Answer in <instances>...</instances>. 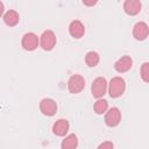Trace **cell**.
Wrapping results in <instances>:
<instances>
[{"label": "cell", "mask_w": 149, "mask_h": 149, "mask_svg": "<svg viewBox=\"0 0 149 149\" xmlns=\"http://www.w3.org/2000/svg\"><path fill=\"white\" fill-rule=\"evenodd\" d=\"M107 91V80L104 77H97L91 85V92L92 95L97 99L102 98Z\"/></svg>", "instance_id": "cell-3"}, {"label": "cell", "mask_w": 149, "mask_h": 149, "mask_svg": "<svg viewBox=\"0 0 149 149\" xmlns=\"http://www.w3.org/2000/svg\"><path fill=\"white\" fill-rule=\"evenodd\" d=\"M141 77L144 83L149 81V63L148 62H144L141 66Z\"/></svg>", "instance_id": "cell-17"}, {"label": "cell", "mask_w": 149, "mask_h": 149, "mask_svg": "<svg viewBox=\"0 0 149 149\" xmlns=\"http://www.w3.org/2000/svg\"><path fill=\"white\" fill-rule=\"evenodd\" d=\"M121 121V112L118 107H112L105 112V123L108 127H116Z\"/></svg>", "instance_id": "cell-6"}, {"label": "cell", "mask_w": 149, "mask_h": 149, "mask_svg": "<svg viewBox=\"0 0 149 149\" xmlns=\"http://www.w3.org/2000/svg\"><path fill=\"white\" fill-rule=\"evenodd\" d=\"M85 87V79L80 74H72L68 80V90L72 94H77L81 92Z\"/></svg>", "instance_id": "cell-4"}, {"label": "cell", "mask_w": 149, "mask_h": 149, "mask_svg": "<svg viewBox=\"0 0 149 149\" xmlns=\"http://www.w3.org/2000/svg\"><path fill=\"white\" fill-rule=\"evenodd\" d=\"M141 8H142V5L140 0H125L123 2V10L126 14L130 16L137 15L141 12Z\"/></svg>", "instance_id": "cell-10"}, {"label": "cell", "mask_w": 149, "mask_h": 149, "mask_svg": "<svg viewBox=\"0 0 149 149\" xmlns=\"http://www.w3.org/2000/svg\"><path fill=\"white\" fill-rule=\"evenodd\" d=\"M21 45L24 50L27 51H33L40 45V37L35 33H26L22 36L21 40Z\"/></svg>", "instance_id": "cell-5"}, {"label": "cell", "mask_w": 149, "mask_h": 149, "mask_svg": "<svg viewBox=\"0 0 149 149\" xmlns=\"http://www.w3.org/2000/svg\"><path fill=\"white\" fill-rule=\"evenodd\" d=\"M98 2V0H83V3L87 7H92Z\"/></svg>", "instance_id": "cell-19"}, {"label": "cell", "mask_w": 149, "mask_h": 149, "mask_svg": "<svg viewBox=\"0 0 149 149\" xmlns=\"http://www.w3.org/2000/svg\"><path fill=\"white\" fill-rule=\"evenodd\" d=\"M70 125L66 119H58L54 125H52V133L56 136H65L69 132Z\"/></svg>", "instance_id": "cell-12"}, {"label": "cell", "mask_w": 149, "mask_h": 149, "mask_svg": "<svg viewBox=\"0 0 149 149\" xmlns=\"http://www.w3.org/2000/svg\"><path fill=\"white\" fill-rule=\"evenodd\" d=\"M20 21V15L16 10L14 9H9L3 14V22L8 26V27H14L19 23Z\"/></svg>", "instance_id": "cell-13"}, {"label": "cell", "mask_w": 149, "mask_h": 149, "mask_svg": "<svg viewBox=\"0 0 149 149\" xmlns=\"http://www.w3.org/2000/svg\"><path fill=\"white\" fill-rule=\"evenodd\" d=\"M133 66V59L130 58V56H122L121 58H119L115 63H114V69L115 71L120 72V73H123V72H127L132 69Z\"/></svg>", "instance_id": "cell-11"}, {"label": "cell", "mask_w": 149, "mask_h": 149, "mask_svg": "<svg viewBox=\"0 0 149 149\" xmlns=\"http://www.w3.org/2000/svg\"><path fill=\"white\" fill-rule=\"evenodd\" d=\"M40 111L43 115L52 116L57 112V104L51 98H44L40 102Z\"/></svg>", "instance_id": "cell-7"}, {"label": "cell", "mask_w": 149, "mask_h": 149, "mask_svg": "<svg viewBox=\"0 0 149 149\" xmlns=\"http://www.w3.org/2000/svg\"><path fill=\"white\" fill-rule=\"evenodd\" d=\"M62 149H74L78 147V139L74 134H69L62 141Z\"/></svg>", "instance_id": "cell-14"}, {"label": "cell", "mask_w": 149, "mask_h": 149, "mask_svg": "<svg viewBox=\"0 0 149 149\" xmlns=\"http://www.w3.org/2000/svg\"><path fill=\"white\" fill-rule=\"evenodd\" d=\"M93 109H94V112H95L97 114H104V113L108 109V102H107V100L99 98V99L94 102Z\"/></svg>", "instance_id": "cell-16"}, {"label": "cell", "mask_w": 149, "mask_h": 149, "mask_svg": "<svg viewBox=\"0 0 149 149\" xmlns=\"http://www.w3.org/2000/svg\"><path fill=\"white\" fill-rule=\"evenodd\" d=\"M100 61V56L98 52L95 51H88L86 55H85V63L87 64V66L90 68H94L98 65Z\"/></svg>", "instance_id": "cell-15"}, {"label": "cell", "mask_w": 149, "mask_h": 149, "mask_svg": "<svg viewBox=\"0 0 149 149\" xmlns=\"http://www.w3.org/2000/svg\"><path fill=\"white\" fill-rule=\"evenodd\" d=\"M56 42H57V38L52 30H44L40 36V45L45 51L52 50L54 47L56 45Z\"/></svg>", "instance_id": "cell-2"}, {"label": "cell", "mask_w": 149, "mask_h": 149, "mask_svg": "<svg viewBox=\"0 0 149 149\" xmlns=\"http://www.w3.org/2000/svg\"><path fill=\"white\" fill-rule=\"evenodd\" d=\"M148 34H149V28H148V24L143 21H140L137 23L134 24L133 27V36L135 40L137 41H143L148 37Z\"/></svg>", "instance_id": "cell-8"}, {"label": "cell", "mask_w": 149, "mask_h": 149, "mask_svg": "<svg viewBox=\"0 0 149 149\" xmlns=\"http://www.w3.org/2000/svg\"><path fill=\"white\" fill-rule=\"evenodd\" d=\"M69 34L73 38H80L85 34V26L79 20H73L69 24Z\"/></svg>", "instance_id": "cell-9"}, {"label": "cell", "mask_w": 149, "mask_h": 149, "mask_svg": "<svg viewBox=\"0 0 149 149\" xmlns=\"http://www.w3.org/2000/svg\"><path fill=\"white\" fill-rule=\"evenodd\" d=\"M98 148L99 149H112L113 148V143L109 142V141H106V142H102L101 144H99Z\"/></svg>", "instance_id": "cell-18"}, {"label": "cell", "mask_w": 149, "mask_h": 149, "mask_svg": "<svg viewBox=\"0 0 149 149\" xmlns=\"http://www.w3.org/2000/svg\"><path fill=\"white\" fill-rule=\"evenodd\" d=\"M107 88L111 98H119L123 94L126 90V81L121 77H113L107 84Z\"/></svg>", "instance_id": "cell-1"}, {"label": "cell", "mask_w": 149, "mask_h": 149, "mask_svg": "<svg viewBox=\"0 0 149 149\" xmlns=\"http://www.w3.org/2000/svg\"><path fill=\"white\" fill-rule=\"evenodd\" d=\"M3 12H5V6H3V3L0 1V17L3 15Z\"/></svg>", "instance_id": "cell-20"}]
</instances>
